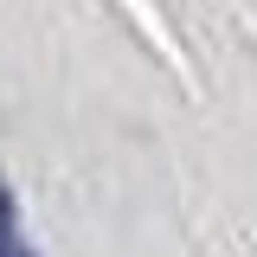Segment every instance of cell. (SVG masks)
<instances>
[{"instance_id":"cell-1","label":"cell","mask_w":257,"mask_h":257,"mask_svg":"<svg viewBox=\"0 0 257 257\" xmlns=\"http://www.w3.org/2000/svg\"><path fill=\"white\" fill-rule=\"evenodd\" d=\"M0 257H39L26 238H20V219H13V187H7V180H0Z\"/></svg>"}]
</instances>
